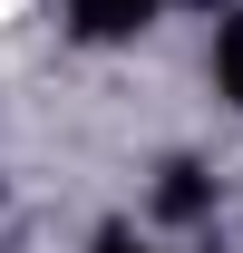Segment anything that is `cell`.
<instances>
[{
    "mask_svg": "<svg viewBox=\"0 0 243 253\" xmlns=\"http://www.w3.org/2000/svg\"><path fill=\"white\" fill-rule=\"evenodd\" d=\"M165 10V0H68V20H78V39H136Z\"/></svg>",
    "mask_w": 243,
    "mask_h": 253,
    "instance_id": "cell-1",
    "label": "cell"
},
{
    "mask_svg": "<svg viewBox=\"0 0 243 253\" xmlns=\"http://www.w3.org/2000/svg\"><path fill=\"white\" fill-rule=\"evenodd\" d=\"M214 78H224V97L243 107V20H224V30H214Z\"/></svg>",
    "mask_w": 243,
    "mask_h": 253,
    "instance_id": "cell-2",
    "label": "cell"
},
{
    "mask_svg": "<svg viewBox=\"0 0 243 253\" xmlns=\"http://www.w3.org/2000/svg\"><path fill=\"white\" fill-rule=\"evenodd\" d=\"M165 205H175V214H195V205H204V185H195V166H165Z\"/></svg>",
    "mask_w": 243,
    "mask_h": 253,
    "instance_id": "cell-3",
    "label": "cell"
},
{
    "mask_svg": "<svg viewBox=\"0 0 243 253\" xmlns=\"http://www.w3.org/2000/svg\"><path fill=\"white\" fill-rule=\"evenodd\" d=\"M97 253H136V244H126V234H107V244H97Z\"/></svg>",
    "mask_w": 243,
    "mask_h": 253,
    "instance_id": "cell-4",
    "label": "cell"
}]
</instances>
